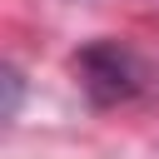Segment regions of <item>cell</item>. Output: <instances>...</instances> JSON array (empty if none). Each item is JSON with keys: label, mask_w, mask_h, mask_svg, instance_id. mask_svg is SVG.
Segmentation results:
<instances>
[{"label": "cell", "mask_w": 159, "mask_h": 159, "mask_svg": "<svg viewBox=\"0 0 159 159\" xmlns=\"http://www.w3.org/2000/svg\"><path fill=\"white\" fill-rule=\"evenodd\" d=\"M75 70H80L84 94H89L99 109H104V104H124V99H134L139 84H144V70H139L134 50H124V45H114V40H94V45H84V50L75 55Z\"/></svg>", "instance_id": "6da1fadb"}, {"label": "cell", "mask_w": 159, "mask_h": 159, "mask_svg": "<svg viewBox=\"0 0 159 159\" xmlns=\"http://www.w3.org/2000/svg\"><path fill=\"white\" fill-rule=\"evenodd\" d=\"M15 114H20V75L5 70V119H15Z\"/></svg>", "instance_id": "7a4b0ae2"}]
</instances>
